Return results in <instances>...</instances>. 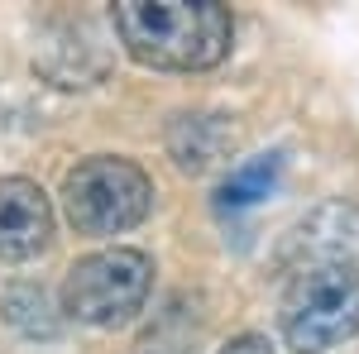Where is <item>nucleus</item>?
Here are the masks:
<instances>
[{
	"label": "nucleus",
	"instance_id": "3",
	"mask_svg": "<svg viewBox=\"0 0 359 354\" xmlns=\"http://www.w3.org/2000/svg\"><path fill=\"white\" fill-rule=\"evenodd\" d=\"M62 206L77 235H91V240L125 235L154 211V177L130 158L96 154L62 177Z\"/></svg>",
	"mask_w": 359,
	"mask_h": 354
},
{
	"label": "nucleus",
	"instance_id": "6",
	"mask_svg": "<svg viewBox=\"0 0 359 354\" xmlns=\"http://www.w3.org/2000/svg\"><path fill=\"white\" fill-rule=\"evenodd\" d=\"M306 259H345V264H359V206H350V201H326V206H316L306 220H297V230L287 235V245L278 254V268L306 264Z\"/></svg>",
	"mask_w": 359,
	"mask_h": 354
},
{
	"label": "nucleus",
	"instance_id": "2",
	"mask_svg": "<svg viewBox=\"0 0 359 354\" xmlns=\"http://www.w3.org/2000/svg\"><path fill=\"white\" fill-rule=\"evenodd\" d=\"M283 340L292 354H326L359 335V264L306 259L283 268Z\"/></svg>",
	"mask_w": 359,
	"mask_h": 354
},
{
	"label": "nucleus",
	"instance_id": "8",
	"mask_svg": "<svg viewBox=\"0 0 359 354\" xmlns=\"http://www.w3.org/2000/svg\"><path fill=\"white\" fill-rule=\"evenodd\" d=\"M5 316L25 330L29 340L53 335L57 330V316H53V306H48V292H43L39 282H15V287L5 292Z\"/></svg>",
	"mask_w": 359,
	"mask_h": 354
},
{
	"label": "nucleus",
	"instance_id": "7",
	"mask_svg": "<svg viewBox=\"0 0 359 354\" xmlns=\"http://www.w3.org/2000/svg\"><path fill=\"white\" fill-rule=\"evenodd\" d=\"M278 177H283V154H254L249 163H240V168H235V172L221 182V191H216V206H221V211L254 206V201H264V196L278 187Z\"/></svg>",
	"mask_w": 359,
	"mask_h": 354
},
{
	"label": "nucleus",
	"instance_id": "9",
	"mask_svg": "<svg viewBox=\"0 0 359 354\" xmlns=\"http://www.w3.org/2000/svg\"><path fill=\"white\" fill-rule=\"evenodd\" d=\"M221 354H273V345H269L264 335H235Z\"/></svg>",
	"mask_w": 359,
	"mask_h": 354
},
{
	"label": "nucleus",
	"instance_id": "5",
	"mask_svg": "<svg viewBox=\"0 0 359 354\" xmlns=\"http://www.w3.org/2000/svg\"><path fill=\"white\" fill-rule=\"evenodd\" d=\"M53 240V206L39 182L29 177H0V259L25 264L43 254Z\"/></svg>",
	"mask_w": 359,
	"mask_h": 354
},
{
	"label": "nucleus",
	"instance_id": "1",
	"mask_svg": "<svg viewBox=\"0 0 359 354\" xmlns=\"http://www.w3.org/2000/svg\"><path fill=\"white\" fill-rule=\"evenodd\" d=\"M111 25L135 62L163 72H206L235 39V20L216 0H120Z\"/></svg>",
	"mask_w": 359,
	"mask_h": 354
},
{
	"label": "nucleus",
	"instance_id": "4",
	"mask_svg": "<svg viewBox=\"0 0 359 354\" xmlns=\"http://www.w3.org/2000/svg\"><path fill=\"white\" fill-rule=\"evenodd\" d=\"M154 287V259L144 249H101L77 259L62 278V311L86 326H125Z\"/></svg>",
	"mask_w": 359,
	"mask_h": 354
}]
</instances>
